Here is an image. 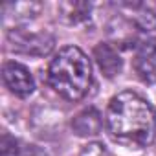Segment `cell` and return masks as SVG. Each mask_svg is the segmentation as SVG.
Instances as JSON below:
<instances>
[{"instance_id":"obj_8","label":"cell","mask_w":156,"mask_h":156,"mask_svg":"<svg viewBox=\"0 0 156 156\" xmlns=\"http://www.w3.org/2000/svg\"><path fill=\"white\" fill-rule=\"evenodd\" d=\"M132 9V24L141 31H154L156 30V13L143 4H125Z\"/></svg>"},{"instance_id":"obj_10","label":"cell","mask_w":156,"mask_h":156,"mask_svg":"<svg viewBox=\"0 0 156 156\" xmlns=\"http://www.w3.org/2000/svg\"><path fill=\"white\" fill-rule=\"evenodd\" d=\"M19 151H20L19 141L11 134L4 132L0 138V156H19Z\"/></svg>"},{"instance_id":"obj_1","label":"cell","mask_w":156,"mask_h":156,"mask_svg":"<svg viewBox=\"0 0 156 156\" xmlns=\"http://www.w3.org/2000/svg\"><path fill=\"white\" fill-rule=\"evenodd\" d=\"M105 123L116 141L132 149L151 145L156 136V112L152 105L132 90L119 92L110 99Z\"/></svg>"},{"instance_id":"obj_9","label":"cell","mask_w":156,"mask_h":156,"mask_svg":"<svg viewBox=\"0 0 156 156\" xmlns=\"http://www.w3.org/2000/svg\"><path fill=\"white\" fill-rule=\"evenodd\" d=\"M62 17L72 22V24H77V22H83L90 17V11H92V6L87 4V2H62L59 6Z\"/></svg>"},{"instance_id":"obj_5","label":"cell","mask_w":156,"mask_h":156,"mask_svg":"<svg viewBox=\"0 0 156 156\" xmlns=\"http://www.w3.org/2000/svg\"><path fill=\"white\" fill-rule=\"evenodd\" d=\"M134 72L140 81L147 85L156 83V44L154 42H140L134 53Z\"/></svg>"},{"instance_id":"obj_3","label":"cell","mask_w":156,"mask_h":156,"mask_svg":"<svg viewBox=\"0 0 156 156\" xmlns=\"http://www.w3.org/2000/svg\"><path fill=\"white\" fill-rule=\"evenodd\" d=\"M8 42L13 51L24 53V55H33V57H44L53 50L55 39L53 35L46 31H28L15 28L8 33Z\"/></svg>"},{"instance_id":"obj_2","label":"cell","mask_w":156,"mask_h":156,"mask_svg":"<svg viewBox=\"0 0 156 156\" xmlns=\"http://www.w3.org/2000/svg\"><path fill=\"white\" fill-rule=\"evenodd\" d=\"M48 85L64 99L79 101L92 85V64L77 46L61 48L48 66Z\"/></svg>"},{"instance_id":"obj_7","label":"cell","mask_w":156,"mask_h":156,"mask_svg":"<svg viewBox=\"0 0 156 156\" xmlns=\"http://www.w3.org/2000/svg\"><path fill=\"white\" fill-rule=\"evenodd\" d=\"M101 127H103L101 114H99V110L94 108V107H88V108L81 110L79 114L73 118V121H72L73 132H75L77 136H83V138L99 134Z\"/></svg>"},{"instance_id":"obj_6","label":"cell","mask_w":156,"mask_h":156,"mask_svg":"<svg viewBox=\"0 0 156 156\" xmlns=\"http://www.w3.org/2000/svg\"><path fill=\"white\" fill-rule=\"evenodd\" d=\"M94 59L99 66V70L105 73V77L112 79V77L119 75L121 73V68H123V59L119 55V51L108 44V42H99L96 48H94Z\"/></svg>"},{"instance_id":"obj_4","label":"cell","mask_w":156,"mask_h":156,"mask_svg":"<svg viewBox=\"0 0 156 156\" xmlns=\"http://www.w3.org/2000/svg\"><path fill=\"white\" fill-rule=\"evenodd\" d=\"M2 79H4L6 87L19 98H28L35 90L33 75L20 62H15V61L6 62L2 68Z\"/></svg>"},{"instance_id":"obj_11","label":"cell","mask_w":156,"mask_h":156,"mask_svg":"<svg viewBox=\"0 0 156 156\" xmlns=\"http://www.w3.org/2000/svg\"><path fill=\"white\" fill-rule=\"evenodd\" d=\"M79 156H110V154L101 141H90L81 149Z\"/></svg>"}]
</instances>
